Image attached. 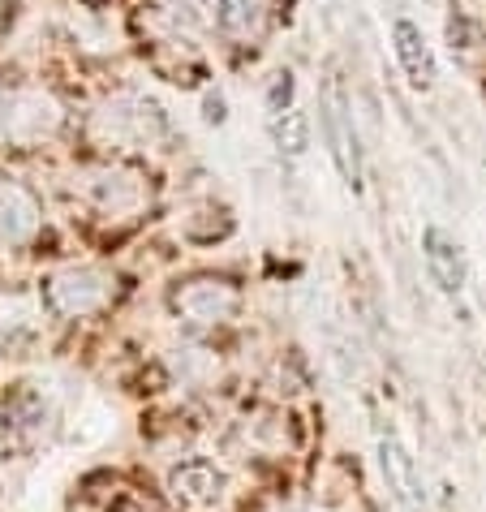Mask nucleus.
<instances>
[{"label": "nucleus", "mask_w": 486, "mask_h": 512, "mask_svg": "<svg viewBox=\"0 0 486 512\" xmlns=\"http://www.w3.org/2000/svg\"><path fill=\"white\" fill-rule=\"evenodd\" d=\"M323 130H327V147H332V160L340 168L349 190H362V142H357V125L349 112V95L340 87V78H332L323 87Z\"/></svg>", "instance_id": "obj_1"}, {"label": "nucleus", "mask_w": 486, "mask_h": 512, "mask_svg": "<svg viewBox=\"0 0 486 512\" xmlns=\"http://www.w3.org/2000/svg\"><path fill=\"white\" fill-rule=\"evenodd\" d=\"M237 306H241V293H237V284L224 276H194V280H185L181 289H173L177 319L190 327H220L237 315Z\"/></svg>", "instance_id": "obj_2"}, {"label": "nucleus", "mask_w": 486, "mask_h": 512, "mask_svg": "<svg viewBox=\"0 0 486 512\" xmlns=\"http://www.w3.org/2000/svg\"><path fill=\"white\" fill-rule=\"evenodd\" d=\"M48 306L65 319H82V315H95V310L108 306L112 297V276L99 272V267H65L48 280Z\"/></svg>", "instance_id": "obj_3"}, {"label": "nucleus", "mask_w": 486, "mask_h": 512, "mask_svg": "<svg viewBox=\"0 0 486 512\" xmlns=\"http://www.w3.org/2000/svg\"><path fill=\"white\" fill-rule=\"evenodd\" d=\"M56 125H61V108H56V99L44 95V91H13L5 95V112H0V134L9 142H39L56 134Z\"/></svg>", "instance_id": "obj_4"}, {"label": "nucleus", "mask_w": 486, "mask_h": 512, "mask_svg": "<svg viewBox=\"0 0 486 512\" xmlns=\"http://www.w3.org/2000/svg\"><path fill=\"white\" fill-rule=\"evenodd\" d=\"M422 254H426V267H431V280L439 284L448 297H456L465 289V254H461V241H456L452 233H443L439 224H431V229L422 233Z\"/></svg>", "instance_id": "obj_5"}, {"label": "nucleus", "mask_w": 486, "mask_h": 512, "mask_svg": "<svg viewBox=\"0 0 486 512\" xmlns=\"http://www.w3.org/2000/svg\"><path fill=\"white\" fill-rule=\"evenodd\" d=\"M379 461H383V478H388V487L400 504H405L409 512L422 508V482H418V465H413L409 448L400 444V435L392 431H379Z\"/></svg>", "instance_id": "obj_6"}, {"label": "nucleus", "mask_w": 486, "mask_h": 512, "mask_svg": "<svg viewBox=\"0 0 486 512\" xmlns=\"http://www.w3.org/2000/svg\"><path fill=\"white\" fill-rule=\"evenodd\" d=\"M39 229V198L26 186H0V250L31 241Z\"/></svg>", "instance_id": "obj_7"}, {"label": "nucleus", "mask_w": 486, "mask_h": 512, "mask_svg": "<svg viewBox=\"0 0 486 512\" xmlns=\"http://www.w3.org/2000/svg\"><path fill=\"white\" fill-rule=\"evenodd\" d=\"M95 125H108V142H147L160 134V112L142 99H121V104L99 112Z\"/></svg>", "instance_id": "obj_8"}, {"label": "nucleus", "mask_w": 486, "mask_h": 512, "mask_svg": "<svg viewBox=\"0 0 486 512\" xmlns=\"http://www.w3.org/2000/svg\"><path fill=\"white\" fill-rule=\"evenodd\" d=\"M392 48H396V61H400V69L409 74V82L413 87H435V52H431V44L422 39V31L413 22H405V18H396V26H392Z\"/></svg>", "instance_id": "obj_9"}, {"label": "nucleus", "mask_w": 486, "mask_h": 512, "mask_svg": "<svg viewBox=\"0 0 486 512\" xmlns=\"http://www.w3.org/2000/svg\"><path fill=\"white\" fill-rule=\"evenodd\" d=\"M168 487H173V500L177 504H185V508H207V504H216L220 495H224V478H220L216 465L190 461V465L177 469Z\"/></svg>", "instance_id": "obj_10"}, {"label": "nucleus", "mask_w": 486, "mask_h": 512, "mask_svg": "<svg viewBox=\"0 0 486 512\" xmlns=\"http://www.w3.org/2000/svg\"><path fill=\"white\" fill-rule=\"evenodd\" d=\"M271 26L267 0H220V31L233 39H263Z\"/></svg>", "instance_id": "obj_11"}, {"label": "nucleus", "mask_w": 486, "mask_h": 512, "mask_svg": "<svg viewBox=\"0 0 486 512\" xmlns=\"http://www.w3.org/2000/svg\"><path fill=\"white\" fill-rule=\"evenodd\" d=\"M271 138H276V147L284 151V155H306V147H310V121H306V112H297V108H289V112H280L276 121H271Z\"/></svg>", "instance_id": "obj_12"}, {"label": "nucleus", "mask_w": 486, "mask_h": 512, "mask_svg": "<svg viewBox=\"0 0 486 512\" xmlns=\"http://www.w3.org/2000/svg\"><path fill=\"white\" fill-rule=\"evenodd\" d=\"M289 99H293V74H276V82H271V91H267V104L271 112H289Z\"/></svg>", "instance_id": "obj_13"}, {"label": "nucleus", "mask_w": 486, "mask_h": 512, "mask_svg": "<svg viewBox=\"0 0 486 512\" xmlns=\"http://www.w3.org/2000/svg\"><path fill=\"white\" fill-rule=\"evenodd\" d=\"M207 121H224V99L220 95H207Z\"/></svg>", "instance_id": "obj_14"}, {"label": "nucleus", "mask_w": 486, "mask_h": 512, "mask_svg": "<svg viewBox=\"0 0 486 512\" xmlns=\"http://www.w3.org/2000/svg\"><path fill=\"white\" fill-rule=\"evenodd\" d=\"M0 112H5V99H0Z\"/></svg>", "instance_id": "obj_15"}]
</instances>
